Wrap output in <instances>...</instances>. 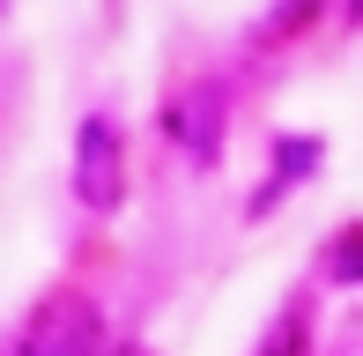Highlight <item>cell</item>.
Segmentation results:
<instances>
[{"label":"cell","mask_w":363,"mask_h":356,"mask_svg":"<svg viewBox=\"0 0 363 356\" xmlns=\"http://www.w3.org/2000/svg\"><path fill=\"white\" fill-rule=\"evenodd\" d=\"M15 356H104V319L82 289H52L15 334Z\"/></svg>","instance_id":"cell-1"},{"label":"cell","mask_w":363,"mask_h":356,"mask_svg":"<svg viewBox=\"0 0 363 356\" xmlns=\"http://www.w3.org/2000/svg\"><path fill=\"white\" fill-rule=\"evenodd\" d=\"M74 201L96 208V216H111L126 201V141L104 111H89L82 134H74Z\"/></svg>","instance_id":"cell-2"},{"label":"cell","mask_w":363,"mask_h":356,"mask_svg":"<svg viewBox=\"0 0 363 356\" xmlns=\"http://www.w3.org/2000/svg\"><path fill=\"white\" fill-rule=\"evenodd\" d=\"M163 134H171L193 164H216V149H223V89L216 82H186L163 104Z\"/></svg>","instance_id":"cell-3"},{"label":"cell","mask_w":363,"mask_h":356,"mask_svg":"<svg viewBox=\"0 0 363 356\" xmlns=\"http://www.w3.org/2000/svg\"><path fill=\"white\" fill-rule=\"evenodd\" d=\"M319 156H326V149H319L311 134H304V141H274V164H267V186L252 193V216H267V208L282 201L289 186H304V178L319 171Z\"/></svg>","instance_id":"cell-4"},{"label":"cell","mask_w":363,"mask_h":356,"mask_svg":"<svg viewBox=\"0 0 363 356\" xmlns=\"http://www.w3.org/2000/svg\"><path fill=\"white\" fill-rule=\"evenodd\" d=\"M319 8H326V0H274V8L259 15V30H252V38H259V45H289L296 30H311V23H319Z\"/></svg>","instance_id":"cell-5"},{"label":"cell","mask_w":363,"mask_h":356,"mask_svg":"<svg viewBox=\"0 0 363 356\" xmlns=\"http://www.w3.org/2000/svg\"><path fill=\"white\" fill-rule=\"evenodd\" d=\"M259 356H311V312H304V304H289V312L267 327Z\"/></svg>","instance_id":"cell-6"},{"label":"cell","mask_w":363,"mask_h":356,"mask_svg":"<svg viewBox=\"0 0 363 356\" xmlns=\"http://www.w3.org/2000/svg\"><path fill=\"white\" fill-rule=\"evenodd\" d=\"M326 282H363V223L334 230V245H326Z\"/></svg>","instance_id":"cell-7"},{"label":"cell","mask_w":363,"mask_h":356,"mask_svg":"<svg viewBox=\"0 0 363 356\" xmlns=\"http://www.w3.org/2000/svg\"><path fill=\"white\" fill-rule=\"evenodd\" d=\"M104 356H148V349H134V342H126V349H104Z\"/></svg>","instance_id":"cell-8"},{"label":"cell","mask_w":363,"mask_h":356,"mask_svg":"<svg viewBox=\"0 0 363 356\" xmlns=\"http://www.w3.org/2000/svg\"><path fill=\"white\" fill-rule=\"evenodd\" d=\"M349 15H356V23H363V0H349Z\"/></svg>","instance_id":"cell-9"}]
</instances>
